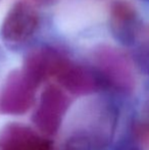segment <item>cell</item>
<instances>
[{"label":"cell","mask_w":149,"mask_h":150,"mask_svg":"<svg viewBox=\"0 0 149 150\" xmlns=\"http://www.w3.org/2000/svg\"><path fill=\"white\" fill-rule=\"evenodd\" d=\"M55 78L64 87L78 94L91 92L102 81L98 73L76 64L68 59L62 64Z\"/></svg>","instance_id":"cell-6"},{"label":"cell","mask_w":149,"mask_h":150,"mask_svg":"<svg viewBox=\"0 0 149 150\" xmlns=\"http://www.w3.org/2000/svg\"><path fill=\"white\" fill-rule=\"evenodd\" d=\"M95 61L102 81L121 90L131 89L134 85L133 67L123 52L102 46L95 51Z\"/></svg>","instance_id":"cell-2"},{"label":"cell","mask_w":149,"mask_h":150,"mask_svg":"<svg viewBox=\"0 0 149 150\" xmlns=\"http://www.w3.org/2000/svg\"><path fill=\"white\" fill-rule=\"evenodd\" d=\"M146 112H147V117H148V120H149V100H148V102H147V105H146ZM145 122L149 124V122H147V120H146Z\"/></svg>","instance_id":"cell-8"},{"label":"cell","mask_w":149,"mask_h":150,"mask_svg":"<svg viewBox=\"0 0 149 150\" xmlns=\"http://www.w3.org/2000/svg\"><path fill=\"white\" fill-rule=\"evenodd\" d=\"M39 27V14L36 8L26 1L12 5L3 21L1 37L9 47H20L26 44Z\"/></svg>","instance_id":"cell-1"},{"label":"cell","mask_w":149,"mask_h":150,"mask_svg":"<svg viewBox=\"0 0 149 150\" xmlns=\"http://www.w3.org/2000/svg\"><path fill=\"white\" fill-rule=\"evenodd\" d=\"M0 150H51V144L27 127L10 125L0 135Z\"/></svg>","instance_id":"cell-7"},{"label":"cell","mask_w":149,"mask_h":150,"mask_svg":"<svg viewBox=\"0 0 149 150\" xmlns=\"http://www.w3.org/2000/svg\"><path fill=\"white\" fill-rule=\"evenodd\" d=\"M68 105V96L59 88L56 86L47 87L42 93L41 101L35 117L38 127L44 133H54L59 126Z\"/></svg>","instance_id":"cell-4"},{"label":"cell","mask_w":149,"mask_h":150,"mask_svg":"<svg viewBox=\"0 0 149 150\" xmlns=\"http://www.w3.org/2000/svg\"><path fill=\"white\" fill-rule=\"evenodd\" d=\"M37 86L24 69L10 74L2 92V109L8 113L25 112L34 99Z\"/></svg>","instance_id":"cell-3"},{"label":"cell","mask_w":149,"mask_h":150,"mask_svg":"<svg viewBox=\"0 0 149 150\" xmlns=\"http://www.w3.org/2000/svg\"><path fill=\"white\" fill-rule=\"evenodd\" d=\"M109 24L115 39L124 44L132 43L139 28L137 9L128 0H113L109 8Z\"/></svg>","instance_id":"cell-5"}]
</instances>
